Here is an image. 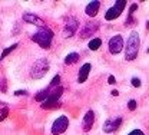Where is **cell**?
<instances>
[{
	"label": "cell",
	"mask_w": 149,
	"mask_h": 135,
	"mask_svg": "<svg viewBox=\"0 0 149 135\" xmlns=\"http://www.w3.org/2000/svg\"><path fill=\"white\" fill-rule=\"evenodd\" d=\"M146 27H148V29H149V22H148V23H146Z\"/></svg>",
	"instance_id": "cell-26"
},
{
	"label": "cell",
	"mask_w": 149,
	"mask_h": 135,
	"mask_svg": "<svg viewBox=\"0 0 149 135\" xmlns=\"http://www.w3.org/2000/svg\"><path fill=\"white\" fill-rule=\"evenodd\" d=\"M148 53H149V48H148Z\"/></svg>",
	"instance_id": "cell-27"
},
{
	"label": "cell",
	"mask_w": 149,
	"mask_h": 135,
	"mask_svg": "<svg viewBox=\"0 0 149 135\" xmlns=\"http://www.w3.org/2000/svg\"><path fill=\"white\" fill-rule=\"evenodd\" d=\"M52 39H53V32L47 27V26H42L37 29V32L32 36V40L36 42L37 45H40L43 49H47L52 45Z\"/></svg>",
	"instance_id": "cell-2"
},
{
	"label": "cell",
	"mask_w": 149,
	"mask_h": 135,
	"mask_svg": "<svg viewBox=\"0 0 149 135\" xmlns=\"http://www.w3.org/2000/svg\"><path fill=\"white\" fill-rule=\"evenodd\" d=\"M7 112H9V111H7V108L4 106V108L1 109V112H0V121H3V119L7 116Z\"/></svg>",
	"instance_id": "cell-19"
},
{
	"label": "cell",
	"mask_w": 149,
	"mask_h": 135,
	"mask_svg": "<svg viewBox=\"0 0 149 135\" xmlns=\"http://www.w3.org/2000/svg\"><path fill=\"white\" fill-rule=\"evenodd\" d=\"M108 82H109V85H115L116 79H115V76H109L108 78Z\"/></svg>",
	"instance_id": "cell-23"
},
{
	"label": "cell",
	"mask_w": 149,
	"mask_h": 135,
	"mask_svg": "<svg viewBox=\"0 0 149 135\" xmlns=\"http://www.w3.org/2000/svg\"><path fill=\"white\" fill-rule=\"evenodd\" d=\"M91 69H92V65H91V63H85V65L80 68V71H79V76H77V82H79V83L86 82V79H88V76H89Z\"/></svg>",
	"instance_id": "cell-13"
},
{
	"label": "cell",
	"mask_w": 149,
	"mask_h": 135,
	"mask_svg": "<svg viewBox=\"0 0 149 135\" xmlns=\"http://www.w3.org/2000/svg\"><path fill=\"white\" fill-rule=\"evenodd\" d=\"M99 7H100V1L95 0V1H91V3L86 6L85 12H86V15H88L89 17H95V16L97 15V12H99Z\"/></svg>",
	"instance_id": "cell-12"
},
{
	"label": "cell",
	"mask_w": 149,
	"mask_h": 135,
	"mask_svg": "<svg viewBox=\"0 0 149 135\" xmlns=\"http://www.w3.org/2000/svg\"><path fill=\"white\" fill-rule=\"evenodd\" d=\"M129 135H145V134H143L141 129H133V131H132Z\"/></svg>",
	"instance_id": "cell-22"
},
{
	"label": "cell",
	"mask_w": 149,
	"mask_h": 135,
	"mask_svg": "<svg viewBox=\"0 0 149 135\" xmlns=\"http://www.w3.org/2000/svg\"><path fill=\"white\" fill-rule=\"evenodd\" d=\"M93 124H95V114H93V111H88L86 115H85V118H83V122H82L83 131H85V132L91 131L92 127H93Z\"/></svg>",
	"instance_id": "cell-11"
},
{
	"label": "cell",
	"mask_w": 149,
	"mask_h": 135,
	"mask_svg": "<svg viewBox=\"0 0 149 135\" xmlns=\"http://www.w3.org/2000/svg\"><path fill=\"white\" fill-rule=\"evenodd\" d=\"M62 94H63V88H62V86L56 88L55 91H53V92H52L49 97L46 98V101H43V102H42V108H43V109H47V108L55 106L56 102H57V99L62 97Z\"/></svg>",
	"instance_id": "cell-7"
},
{
	"label": "cell",
	"mask_w": 149,
	"mask_h": 135,
	"mask_svg": "<svg viewBox=\"0 0 149 135\" xmlns=\"http://www.w3.org/2000/svg\"><path fill=\"white\" fill-rule=\"evenodd\" d=\"M68 127H69V118L65 115L59 116L55 122H53V125H52V134L53 135L63 134V132L68 129Z\"/></svg>",
	"instance_id": "cell-5"
},
{
	"label": "cell",
	"mask_w": 149,
	"mask_h": 135,
	"mask_svg": "<svg viewBox=\"0 0 149 135\" xmlns=\"http://www.w3.org/2000/svg\"><path fill=\"white\" fill-rule=\"evenodd\" d=\"M23 20H26L27 23H32V24H39V27H42V26H46V24L43 23V20L39 19L36 15L26 13V15H23Z\"/></svg>",
	"instance_id": "cell-14"
},
{
	"label": "cell",
	"mask_w": 149,
	"mask_h": 135,
	"mask_svg": "<svg viewBox=\"0 0 149 135\" xmlns=\"http://www.w3.org/2000/svg\"><path fill=\"white\" fill-rule=\"evenodd\" d=\"M136 9H138V4H136V3L130 6V9H129V16H132V13H133V12H135Z\"/></svg>",
	"instance_id": "cell-21"
},
{
	"label": "cell",
	"mask_w": 149,
	"mask_h": 135,
	"mask_svg": "<svg viewBox=\"0 0 149 135\" xmlns=\"http://www.w3.org/2000/svg\"><path fill=\"white\" fill-rule=\"evenodd\" d=\"M125 6H126V0H118V1H115V4L112 6L111 9H108V12H106V15H105V19L109 20V22L118 19V17L122 15Z\"/></svg>",
	"instance_id": "cell-4"
},
{
	"label": "cell",
	"mask_w": 149,
	"mask_h": 135,
	"mask_svg": "<svg viewBox=\"0 0 149 135\" xmlns=\"http://www.w3.org/2000/svg\"><path fill=\"white\" fill-rule=\"evenodd\" d=\"M26 94H27L26 91H16V92H15V95H17V97H20V95H26Z\"/></svg>",
	"instance_id": "cell-24"
},
{
	"label": "cell",
	"mask_w": 149,
	"mask_h": 135,
	"mask_svg": "<svg viewBox=\"0 0 149 135\" xmlns=\"http://www.w3.org/2000/svg\"><path fill=\"white\" fill-rule=\"evenodd\" d=\"M112 95H113V97H118L119 92H118V91H112Z\"/></svg>",
	"instance_id": "cell-25"
},
{
	"label": "cell",
	"mask_w": 149,
	"mask_h": 135,
	"mask_svg": "<svg viewBox=\"0 0 149 135\" xmlns=\"http://www.w3.org/2000/svg\"><path fill=\"white\" fill-rule=\"evenodd\" d=\"M59 83H60V76L59 75H56L55 78H53V80L50 82V85L46 88V89H43L42 92H39L36 95V101H39V102H43V101H46V98L49 97L53 91L52 89H56V88H59Z\"/></svg>",
	"instance_id": "cell-6"
},
{
	"label": "cell",
	"mask_w": 149,
	"mask_h": 135,
	"mask_svg": "<svg viewBox=\"0 0 149 135\" xmlns=\"http://www.w3.org/2000/svg\"><path fill=\"white\" fill-rule=\"evenodd\" d=\"M47 71H49V62H47V59H39L35 62V65L32 66V78H35V79H40V78H43L46 73H47Z\"/></svg>",
	"instance_id": "cell-3"
},
{
	"label": "cell",
	"mask_w": 149,
	"mask_h": 135,
	"mask_svg": "<svg viewBox=\"0 0 149 135\" xmlns=\"http://www.w3.org/2000/svg\"><path fill=\"white\" fill-rule=\"evenodd\" d=\"M139 45H141L139 33L135 32V30L130 32L129 38H128V40H126V49H125V59H126V60H133V59L138 56Z\"/></svg>",
	"instance_id": "cell-1"
},
{
	"label": "cell",
	"mask_w": 149,
	"mask_h": 135,
	"mask_svg": "<svg viewBox=\"0 0 149 135\" xmlns=\"http://www.w3.org/2000/svg\"><path fill=\"white\" fill-rule=\"evenodd\" d=\"M108 46H109V52H111L112 55L120 53L122 49H123V38L120 35H115L113 38H111Z\"/></svg>",
	"instance_id": "cell-8"
},
{
	"label": "cell",
	"mask_w": 149,
	"mask_h": 135,
	"mask_svg": "<svg viewBox=\"0 0 149 135\" xmlns=\"http://www.w3.org/2000/svg\"><path fill=\"white\" fill-rule=\"evenodd\" d=\"M128 106H129V109H130V111H133V109L136 108V101L130 99V101H129V104H128Z\"/></svg>",
	"instance_id": "cell-20"
},
{
	"label": "cell",
	"mask_w": 149,
	"mask_h": 135,
	"mask_svg": "<svg viewBox=\"0 0 149 135\" xmlns=\"http://www.w3.org/2000/svg\"><path fill=\"white\" fill-rule=\"evenodd\" d=\"M16 48H17V43H13L12 46H9V48H6V49L3 50V53H1V56H0V60H1V59H4V58H6V56H7V55H9V53H10V52H13V50H15Z\"/></svg>",
	"instance_id": "cell-17"
},
{
	"label": "cell",
	"mask_w": 149,
	"mask_h": 135,
	"mask_svg": "<svg viewBox=\"0 0 149 135\" xmlns=\"http://www.w3.org/2000/svg\"><path fill=\"white\" fill-rule=\"evenodd\" d=\"M132 85H133L135 88H139V86H141V79H138V78H132Z\"/></svg>",
	"instance_id": "cell-18"
},
{
	"label": "cell",
	"mask_w": 149,
	"mask_h": 135,
	"mask_svg": "<svg viewBox=\"0 0 149 135\" xmlns=\"http://www.w3.org/2000/svg\"><path fill=\"white\" fill-rule=\"evenodd\" d=\"M100 46H102V39H99V38H95L89 42V49L91 50H97Z\"/></svg>",
	"instance_id": "cell-15"
},
{
	"label": "cell",
	"mask_w": 149,
	"mask_h": 135,
	"mask_svg": "<svg viewBox=\"0 0 149 135\" xmlns=\"http://www.w3.org/2000/svg\"><path fill=\"white\" fill-rule=\"evenodd\" d=\"M120 124H122V118H120V116L111 118V119H108V121L103 124V131H105L106 134H111V132L116 131V129L120 127Z\"/></svg>",
	"instance_id": "cell-9"
},
{
	"label": "cell",
	"mask_w": 149,
	"mask_h": 135,
	"mask_svg": "<svg viewBox=\"0 0 149 135\" xmlns=\"http://www.w3.org/2000/svg\"><path fill=\"white\" fill-rule=\"evenodd\" d=\"M77 30V20L74 17H69L66 20V24H65V30H63V35L65 38H70L73 36V33Z\"/></svg>",
	"instance_id": "cell-10"
},
{
	"label": "cell",
	"mask_w": 149,
	"mask_h": 135,
	"mask_svg": "<svg viewBox=\"0 0 149 135\" xmlns=\"http://www.w3.org/2000/svg\"><path fill=\"white\" fill-rule=\"evenodd\" d=\"M77 60H79V55L73 52V53H69V55L65 58V63H66V65H73Z\"/></svg>",
	"instance_id": "cell-16"
}]
</instances>
